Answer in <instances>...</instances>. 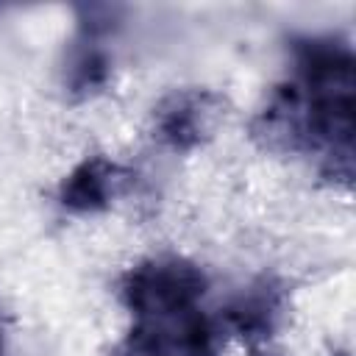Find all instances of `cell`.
I'll use <instances>...</instances> for the list:
<instances>
[{"mask_svg":"<svg viewBox=\"0 0 356 356\" xmlns=\"http://www.w3.org/2000/svg\"><path fill=\"white\" fill-rule=\"evenodd\" d=\"M206 286V273L189 259L153 256L125 273L120 295L134 320H161L200 309Z\"/></svg>","mask_w":356,"mask_h":356,"instance_id":"1","label":"cell"},{"mask_svg":"<svg viewBox=\"0 0 356 356\" xmlns=\"http://www.w3.org/2000/svg\"><path fill=\"white\" fill-rule=\"evenodd\" d=\"M222 97L211 89H172L153 108V136L175 153H189L211 139L222 117Z\"/></svg>","mask_w":356,"mask_h":356,"instance_id":"2","label":"cell"},{"mask_svg":"<svg viewBox=\"0 0 356 356\" xmlns=\"http://www.w3.org/2000/svg\"><path fill=\"white\" fill-rule=\"evenodd\" d=\"M286 309V289L275 278H261L242 289L225 309V325L239 334L250 348L270 339L273 331L281 325Z\"/></svg>","mask_w":356,"mask_h":356,"instance_id":"3","label":"cell"},{"mask_svg":"<svg viewBox=\"0 0 356 356\" xmlns=\"http://www.w3.org/2000/svg\"><path fill=\"white\" fill-rule=\"evenodd\" d=\"M120 167L106 156H86L58 184V203L72 214L106 211L120 189Z\"/></svg>","mask_w":356,"mask_h":356,"instance_id":"4","label":"cell"},{"mask_svg":"<svg viewBox=\"0 0 356 356\" xmlns=\"http://www.w3.org/2000/svg\"><path fill=\"white\" fill-rule=\"evenodd\" d=\"M111 70H114V58H111L108 47L103 44V39L78 33L67 50L64 89L75 97L97 95L111 81Z\"/></svg>","mask_w":356,"mask_h":356,"instance_id":"5","label":"cell"},{"mask_svg":"<svg viewBox=\"0 0 356 356\" xmlns=\"http://www.w3.org/2000/svg\"><path fill=\"white\" fill-rule=\"evenodd\" d=\"M250 356H275V353H264V350H259V348H253V353Z\"/></svg>","mask_w":356,"mask_h":356,"instance_id":"6","label":"cell"},{"mask_svg":"<svg viewBox=\"0 0 356 356\" xmlns=\"http://www.w3.org/2000/svg\"><path fill=\"white\" fill-rule=\"evenodd\" d=\"M0 356H6V353H3V342H0Z\"/></svg>","mask_w":356,"mask_h":356,"instance_id":"7","label":"cell"}]
</instances>
